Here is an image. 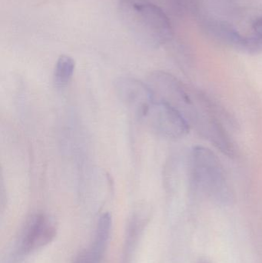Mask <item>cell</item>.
<instances>
[{"instance_id":"6da1fadb","label":"cell","mask_w":262,"mask_h":263,"mask_svg":"<svg viewBox=\"0 0 262 263\" xmlns=\"http://www.w3.org/2000/svg\"><path fill=\"white\" fill-rule=\"evenodd\" d=\"M118 11L126 27L144 46L158 48L172 40L169 17L150 0H118Z\"/></svg>"},{"instance_id":"7a4b0ae2","label":"cell","mask_w":262,"mask_h":263,"mask_svg":"<svg viewBox=\"0 0 262 263\" xmlns=\"http://www.w3.org/2000/svg\"><path fill=\"white\" fill-rule=\"evenodd\" d=\"M189 175L192 188L197 193L218 203H228L233 193L224 167L217 155L201 145L189 153Z\"/></svg>"},{"instance_id":"3957f363","label":"cell","mask_w":262,"mask_h":263,"mask_svg":"<svg viewBox=\"0 0 262 263\" xmlns=\"http://www.w3.org/2000/svg\"><path fill=\"white\" fill-rule=\"evenodd\" d=\"M139 120L150 130L166 139H182L189 133L191 128L189 122L179 111L155 100Z\"/></svg>"},{"instance_id":"277c9868","label":"cell","mask_w":262,"mask_h":263,"mask_svg":"<svg viewBox=\"0 0 262 263\" xmlns=\"http://www.w3.org/2000/svg\"><path fill=\"white\" fill-rule=\"evenodd\" d=\"M148 82L155 100L175 108L187 120L194 102L192 89H188L178 79L164 71L152 72Z\"/></svg>"},{"instance_id":"5b68a950","label":"cell","mask_w":262,"mask_h":263,"mask_svg":"<svg viewBox=\"0 0 262 263\" xmlns=\"http://www.w3.org/2000/svg\"><path fill=\"white\" fill-rule=\"evenodd\" d=\"M114 88L120 101L138 119L155 100L149 85L132 77L117 79Z\"/></svg>"},{"instance_id":"8992f818","label":"cell","mask_w":262,"mask_h":263,"mask_svg":"<svg viewBox=\"0 0 262 263\" xmlns=\"http://www.w3.org/2000/svg\"><path fill=\"white\" fill-rule=\"evenodd\" d=\"M56 234L55 224L46 215L36 213L26 221L22 233L20 249L25 253L35 251L49 244Z\"/></svg>"},{"instance_id":"52a82bcc","label":"cell","mask_w":262,"mask_h":263,"mask_svg":"<svg viewBox=\"0 0 262 263\" xmlns=\"http://www.w3.org/2000/svg\"><path fill=\"white\" fill-rule=\"evenodd\" d=\"M203 26L209 36L223 44L249 52L262 50L261 45L255 36L243 35L225 22L207 20Z\"/></svg>"},{"instance_id":"ba28073f","label":"cell","mask_w":262,"mask_h":263,"mask_svg":"<svg viewBox=\"0 0 262 263\" xmlns=\"http://www.w3.org/2000/svg\"><path fill=\"white\" fill-rule=\"evenodd\" d=\"M75 63L69 55H63L57 60L54 72V82L56 87L65 88L69 85L73 77Z\"/></svg>"},{"instance_id":"9c48e42d","label":"cell","mask_w":262,"mask_h":263,"mask_svg":"<svg viewBox=\"0 0 262 263\" xmlns=\"http://www.w3.org/2000/svg\"><path fill=\"white\" fill-rule=\"evenodd\" d=\"M112 227V216L109 213H103L98 219L94 243L106 248L110 235Z\"/></svg>"},{"instance_id":"30bf717a","label":"cell","mask_w":262,"mask_h":263,"mask_svg":"<svg viewBox=\"0 0 262 263\" xmlns=\"http://www.w3.org/2000/svg\"><path fill=\"white\" fill-rule=\"evenodd\" d=\"M104 250L93 243L90 248L82 251L75 258L74 263H101Z\"/></svg>"},{"instance_id":"8fae6325","label":"cell","mask_w":262,"mask_h":263,"mask_svg":"<svg viewBox=\"0 0 262 263\" xmlns=\"http://www.w3.org/2000/svg\"><path fill=\"white\" fill-rule=\"evenodd\" d=\"M252 30H253V33L252 35L255 36L262 46V16L256 18L252 24Z\"/></svg>"},{"instance_id":"7c38bea8","label":"cell","mask_w":262,"mask_h":263,"mask_svg":"<svg viewBox=\"0 0 262 263\" xmlns=\"http://www.w3.org/2000/svg\"><path fill=\"white\" fill-rule=\"evenodd\" d=\"M201 263H206V262H201Z\"/></svg>"}]
</instances>
